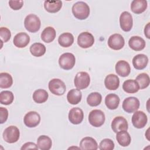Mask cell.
<instances>
[{"label": "cell", "mask_w": 150, "mask_h": 150, "mask_svg": "<svg viewBox=\"0 0 150 150\" xmlns=\"http://www.w3.org/2000/svg\"><path fill=\"white\" fill-rule=\"evenodd\" d=\"M44 7L46 11L50 13H56L59 12L62 7V2L61 1H45Z\"/></svg>", "instance_id": "29"}, {"label": "cell", "mask_w": 150, "mask_h": 150, "mask_svg": "<svg viewBox=\"0 0 150 150\" xmlns=\"http://www.w3.org/2000/svg\"><path fill=\"white\" fill-rule=\"evenodd\" d=\"M120 25L121 29L124 32H129L133 25V19L131 14L128 11H124L120 16Z\"/></svg>", "instance_id": "13"}, {"label": "cell", "mask_w": 150, "mask_h": 150, "mask_svg": "<svg viewBox=\"0 0 150 150\" xmlns=\"http://www.w3.org/2000/svg\"><path fill=\"white\" fill-rule=\"evenodd\" d=\"M105 114L100 110H93L88 115L89 123L94 127H100L103 125L105 122Z\"/></svg>", "instance_id": "4"}, {"label": "cell", "mask_w": 150, "mask_h": 150, "mask_svg": "<svg viewBox=\"0 0 150 150\" xmlns=\"http://www.w3.org/2000/svg\"><path fill=\"white\" fill-rule=\"evenodd\" d=\"M139 100L135 97H128L122 102V108L128 113H132L137 111L139 108Z\"/></svg>", "instance_id": "8"}, {"label": "cell", "mask_w": 150, "mask_h": 150, "mask_svg": "<svg viewBox=\"0 0 150 150\" xmlns=\"http://www.w3.org/2000/svg\"><path fill=\"white\" fill-rule=\"evenodd\" d=\"M132 123L137 128H143L148 122V118L146 114L142 111H136L134 112L131 118Z\"/></svg>", "instance_id": "10"}, {"label": "cell", "mask_w": 150, "mask_h": 150, "mask_svg": "<svg viewBox=\"0 0 150 150\" xmlns=\"http://www.w3.org/2000/svg\"><path fill=\"white\" fill-rule=\"evenodd\" d=\"M45 46L41 43H35L30 47V53L35 57L42 56L46 52Z\"/></svg>", "instance_id": "32"}, {"label": "cell", "mask_w": 150, "mask_h": 150, "mask_svg": "<svg viewBox=\"0 0 150 150\" xmlns=\"http://www.w3.org/2000/svg\"><path fill=\"white\" fill-rule=\"evenodd\" d=\"M111 127L112 131L115 133H117L120 131H127L128 128V124L124 117L118 116L112 120Z\"/></svg>", "instance_id": "14"}, {"label": "cell", "mask_w": 150, "mask_h": 150, "mask_svg": "<svg viewBox=\"0 0 150 150\" xmlns=\"http://www.w3.org/2000/svg\"><path fill=\"white\" fill-rule=\"evenodd\" d=\"M122 89L127 93H135L139 90V87L135 80L128 79L125 80L122 84Z\"/></svg>", "instance_id": "26"}, {"label": "cell", "mask_w": 150, "mask_h": 150, "mask_svg": "<svg viewBox=\"0 0 150 150\" xmlns=\"http://www.w3.org/2000/svg\"><path fill=\"white\" fill-rule=\"evenodd\" d=\"M14 99L12 92L8 90L2 91L0 93V103L4 105L11 104Z\"/></svg>", "instance_id": "36"}, {"label": "cell", "mask_w": 150, "mask_h": 150, "mask_svg": "<svg viewBox=\"0 0 150 150\" xmlns=\"http://www.w3.org/2000/svg\"><path fill=\"white\" fill-rule=\"evenodd\" d=\"M56 36L55 29L51 26H47L41 33V39L45 43H50L54 40Z\"/></svg>", "instance_id": "25"}, {"label": "cell", "mask_w": 150, "mask_h": 150, "mask_svg": "<svg viewBox=\"0 0 150 150\" xmlns=\"http://www.w3.org/2000/svg\"><path fill=\"white\" fill-rule=\"evenodd\" d=\"M0 123L4 124L8 119V111L6 108L0 107Z\"/></svg>", "instance_id": "40"}, {"label": "cell", "mask_w": 150, "mask_h": 150, "mask_svg": "<svg viewBox=\"0 0 150 150\" xmlns=\"http://www.w3.org/2000/svg\"><path fill=\"white\" fill-rule=\"evenodd\" d=\"M120 99L115 94L111 93L106 96L105 98V104L107 107L110 110H115L118 108Z\"/></svg>", "instance_id": "21"}, {"label": "cell", "mask_w": 150, "mask_h": 150, "mask_svg": "<svg viewBox=\"0 0 150 150\" xmlns=\"http://www.w3.org/2000/svg\"><path fill=\"white\" fill-rule=\"evenodd\" d=\"M148 3L146 0H134L131 4V11L136 13L140 14L147 8Z\"/></svg>", "instance_id": "23"}, {"label": "cell", "mask_w": 150, "mask_h": 150, "mask_svg": "<svg viewBox=\"0 0 150 150\" xmlns=\"http://www.w3.org/2000/svg\"><path fill=\"white\" fill-rule=\"evenodd\" d=\"M0 37L3 42H7L11 37L10 30L6 27H1L0 28Z\"/></svg>", "instance_id": "38"}, {"label": "cell", "mask_w": 150, "mask_h": 150, "mask_svg": "<svg viewBox=\"0 0 150 150\" xmlns=\"http://www.w3.org/2000/svg\"><path fill=\"white\" fill-rule=\"evenodd\" d=\"M41 22L39 18L35 14H29L24 20L25 29L32 33L38 32L40 28Z\"/></svg>", "instance_id": "2"}, {"label": "cell", "mask_w": 150, "mask_h": 150, "mask_svg": "<svg viewBox=\"0 0 150 150\" xmlns=\"http://www.w3.org/2000/svg\"><path fill=\"white\" fill-rule=\"evenodd\" d=\"M50 91L56 96H62L66 90V86L64 83L59 79H53L48 84Z\"/></svg>", "instance_id": "5"}, {"label": "cell", "mask_w": 150, "mask_h": 150, "mask_svg": "<svg viewBox=\"0 0 150 150\" xmlns=\"http://www.w3.org/2000/svg\"><path fill=\"white\" fill-rule=\"evenodd\" d=\"M76 63L74 55L71 53H63L59 59V64L60 67L66 70L71 69Z\"/></svg>", "instance_id": "7"}, {"label": "cell", "mask_w": 150, "mask_h": 150, "mask_svg": "<svg viewBox=\"0 0 150 150\" xmlns=\"http://www.w3.org/2000/svg\"><path fill=\"white\" fill-rule=\"evenodd\" d=\"M116 139L118 143L124 147L128 146L131 141V136L127 131H120L117 132Z\"/></svg>", "instance_id": "28"}, {"label": "cell", "mask_w": 150, "mask_h": 150, "mask_svg": "<svg viewBox=\"0 0 150 150\" xmlns=\"http://www.w3.org/2000/svg\"><path fill=\"white\" fill-rule=\"evenodd\" d=\"M58 42L62 47H70L74 42L73 35L69 32L63 33L59 36L58 38Z\"/></svg>", "instance_id": "27"}, {"label": "cell", "mask_w": 150, "mask_h": 150, "mask_svg": "<svg viewBox=\"0 0 150 150\" xmlns=\"http://www.w3.org/2000/svg\"><path fill=\"white\" fill-rule=\"evenodd\" d=\"M104 85L108 90H115L120 86V79L117 75L108 74L105 78Z\"/></svg>", "instance_id": "20"}, {"label": "cell", "mask_w": 150, "mask_h": 150, "mask_svg": "<svg viewBox=\"0 0 150 150\" xmlns=\"http://www.w3.org/2000/svg\"><path fill=\"white\" fill-rule=\"evenodd\" d=\"M90 77L86 71H80L76 74L74 80L75 87L79 90L86 88L90 84Z\"/></svg>", "instance_id": "6"}, {"label": "cell", "mask_w": 150, "mask_h": 150, "mask_svg": "<svg viewBox=\"0 0 150 150\" xmlns=\"http://www.w3.org/2000/svg\"><path fill=\"white\" fill-rule=\"evenodd\" d=\"M40 121V116L38 112L31 111L27 112L23 118L25 125L29 128H33L38 126Z\"/></svg>", "instance_id": "12"}, {"label": "cell", "mask_w": 150, "mask_h": 150, "mask_svg": "<svg viewBox=\"0 0 150 150\" xmlns=\"http://www.w3.org/2000/svg\"><path fill=\"white\" fill-rule=\"evenodd\" d=\"M13 84V79L11 75L6 72L0 73V87L8 88L11 87Z\"/></svg>", "instance_id": "34"}, {"label": "cell", "mask_w": 150, "mask_h": 150, "mask_svg": "<svg viewBox=\"0 0 150 150\" xmlns=\"http://www.w3.org/2000/svg\"><path fill=\"white\" fill-rule=\"evenodd\" d=\"M125 45L123 36L119 33H114L111 35L108 39V45L110 48L115 50L121 49Z\"/></svg>", "instance_id": "11"}, {"label": "cell", "mask_w": 150, "mask_h": 150, "mask_svg": "<svg viewBox=\"0 0 150 150\" xmlns=\"http://www.w3.org/2000/svg\"><path fill=\"white\" fill-rule=\"evenodd\" d=\"M148 63V57L144 54H138L132 59V64L137 70H142L145 69Z\"/></svg>", "instance_id": "19"}, {"label": "cell", "mask_w": 150, "mask_h": 150, "mask_svg": "<svg viewBox=\"0 0 150 150\" xmlns=\"http://www.w3.org/2000/svg\"><path fill=\"white\" fill-rule=\"evenodd\" d=\"M135 81L138 83L139 89H144L148 87L150 83L149 75L145 73H142L138 75L135 79Z\"/></svg>", "instance_id": "35"}, {"label": "cell", "mask_w": 150, "mask_h": 150, "mask_svg": "<svg viewBox=\"0 0 150 150\" xmlns=\"http://www.w3.org/2000/svg\"><path fill=\"white\" fill-rule=\"evenodd\" d=\"M102 101V96L98 92H93L89 94L87 98V103L91 107H96L100 104Z\"/></svg>", "instance_id": "33"}, {"label": "cell", "mask_w": 150, "mask_h": 150, "mask_svg": "<svg viewBox=\"0 0 150 150\" xmlns=\"http://www.w3.org/2000/svg\"><path fill=\"white\" fill-rule=\"evenodd\" d=\"M115 71L120 76L125 77L128 76L131 72L129 64L125 60H119L115 64Z\"/></svg>", "instance_id": "17"}, {"label": "cell", "mask_w": 150, "mask_h": 150, "mask_svg": "<svg viewBox=\"0 0 150 150\" xmlns=\"http://www.w3.org/2000/svg\"><path fill=\"white\" fill-rule=\"evenodd\" d=\"M30 42L29 36L25 32H20L17 33L13 38V43L14 45L19 48H23L26 47Z\"/></svg>", "instance_id": "16"}, {"label": "cell", "mask_w": 150, "mask_h": 150, "mask_svg": "<svg viewBox=\"0 0 150 150\" xmlns=\"http://www.w3.org/2000/svg\"><path fill=\"white\" fill-rule=\"evenodd\" d=\"M80 148L81 149H98V144L96 139L92 137H86L83 138L80 142Z\"/></svg>", "instance_id": "22"}, {"label": "cell", "mask_w": 150, "mask_h": 150, "mask_svg": "<svg viewBox=\"0 0 150 150\" xmlns=\"http://www.w3.org/2000/svg\"><path fill=\"white\" fill-rule=\"evenodd\" d=\"M128 45L135 51H141L145 48L146 43L144 39L140 36H133L129 39Z\"/></svg>", "instance_id": "18"}, {"label": "cell", "mask_w": 150, "mask_h": 150, "mask_svg": "<svg viewBox=\"0 0 150 150\" xmlns=\"http://www.w3.org/2000/svg\"><path fill=\"white\" fill-rule=\"evenodd\" d=\"M94 43V38L93 35L88 32L81 33L77 38L78 45L83 49L90 47Z\"/></svg>", "instance_id": "9"}, {"label": "cell", "mask_w": 150, "mask_h": 150, "mask_svg": "<svg viewBox=\"0 0 150 150\" xmlns=\"http://www.w3.org/2000/svg\"><path fill=\"white\" fill-rule=\"evenodd\" d=\"M69 120L73 124H80L84 118V112L83 110L79 107L72 108L69 112Z\"/></svg>", "instance_id": "15"}, {"label": "cell", "mask_w": 150, "mask_h": 150, "mask_svg": "<svg viewBox=\"0 0 150 150\" xmlns=\"http://www.w3.org/2000/svg\"><path fill=\"white\" fill-rule=\"evenodd\" d=\"M38 149L39 148L37 144H35L34 142H26L21 148V150H26V149Z\"/></svg>", "instance_id": "41"}, {"label": "cell", "mask_w": 150, "mask_h": 150, "mask_svg": "<svg viewBox=\"0 0 150 150\" xmlns=\"http://www.w3.org/2000/svg\"><path fill=\"white\" fill-rule=\"evenodd\" d=\"M72 148H77V149H80V148L79 147H76V146H72V147H70V148H69V149H72Z\"/></svg>", "instance_id": "43"}, {"label": "cell", "mask_w": 150, "mask_h": 150, "mask_svg": "<svg viewBox=\"0 0 150 150\" xmlns=\"http://www.w3.org/2000/svg\"><path fill=\"white\" fill-rule=\"evenodd\" d=\"M48 97L49 94L44 89H38L33 94V100L38 104H42L46 102Z\"/></svg>", "instance_id": "31"}, {"label": "cell", "mask_w": 150, "mask_h": 150, "mask_svg": "<svg viewBox=\"0 0 150 150\" xmlns=\"http://www.w3.org/2000/svg\"><path fill=\"white\" fill-rule=\"evenodd\" d=\"M37 145L41 150H49L52 145L51 138L47 135H40L37 139Z\"/></svg>", "instance_id": "30"}, {"label": "cell", "mask_w": 150, "mask_h": 150, "mask_svg": "<svg viewBox=\"0 0 150 150\" xmlns=\"http://www.w3.org/2000/svg\"><path fill=\"white\" fill-rule=\"evenodd\" d=\"M82 98V93L79 89H71L69 91L67 94V99L68 102L73 105L79 103Z\"/></svg>", "instance_id": "24"}, {"label": "cell", "mask_w": 150, "mask_h": 150, "mask_svg": "<svg viewBox=\"0 0 150 150\" xmlns=\"http://www.w3.org/2000/svg\"><path fill=\"white\" fill-rule=\"evenodd\" d=\"M115 144L113 141L109 138H105L100 142L98 148L101 150H112Z\"/></svg>", "instance_id": "37"}, {"label": "cell", "mask_w": 150, "mask_h": 150, "mask_svg": "<svg viewBox=\"0 0 150 150\" xmlns=\"http://www.w3.org/2000/svg\"><path fill=\"white\" fill-rule=\"evenodd\" d=\"M9 5L13 10H19L20 9L23 5V1H13L11 0L9 1Z\"/></svg>", "instance_id": "39"}, {"label": "cell", "mask_w": 150, "mask_h": 150, "mask_svg": "<svg viewBox=\"0 0 150 150\" xmlns=\"http://www.w3.org/2000/svg\"><path fill=\"white\" fill-rule=\"evenodd\" d=\"M150 23H148L146 26H145L144 28V34L145 35V36L146 37V38L148 39H150Z\"/></svg>", "instance_id": "42"}, {"label": "cell", "mask_w": 150, "mask_h": 150, "mask_svg": "<svg viewBox=\"0 0 150 150\" xmlns=\"http://www.w3.org/2000/svg\"><path fill=\"white\" fill-rule=\"evenodd\" d=\"M20 137V131L18 128L14 125H11L5 129L2 134L4 141L8 143L12 144L17 142Z\"/></svg>", "instance_id": "3"}, {"label": "cell", "mask_w": 150, "mask_h": 150, "mask_svg": "<svg viewBox=\"0 0 150 150\" xmlns=\"http://www.w3.org/2000/svg\"><path fill=\"white\" fill-rule=\"evenodd\" d=\"M72 13L79 20L86 19L90 15L89 6L84 2L78 1L73 5Z\"/></svg>", "instance_id": "1"}]
</instances>
